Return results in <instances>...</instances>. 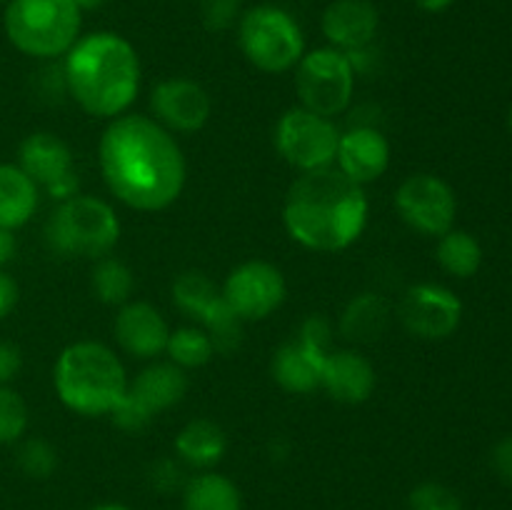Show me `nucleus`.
Here are the masks:
<instances>
[{
  "instance_id": "9b49d317",
  "label": "nucleus",
  "mask_w": 512,
  "mask_h": 510,
  "mask_svg": "<svg viewBox=\"0 0 512 510\" xmlns=\"http://www.w3.org/2000/svg\"><path fill=\"white\" fill-rule=\"evenodd\" d=\"M223 298L240 320H265L283 305L288 285L283 273L265 260H248L230 270L223 283Z\"/></svg>"
},
{
  "instance_id": "f3484780",
  "label": "nucleus",
  "mask_w": 512,
  "mask_h": 510,
  "mask_svg": "<svg viewBox=\"0 0 512 510\" xmlns=\"http://www.w3.org/2000/svg\"><path fill=\"white\" fill-rule=\"evenodd\" d=\"M375 383V368L365 355L355 350H330L325 358L320 388L338 403H365L373 395Z\"/></svg>"
},
{
  "instance_id": "4468645a",
  "label": "nucleus",
  "mask_w": 512,
  "mask_h": 510,
  "mask_svg": "<svg viewBox=\"0 0 512 510\" xmlns=\"http://www.w3.org/2000/svg\"><path fill=\"white\" fill-rule=\"evenodd\" d=\"M378 25V8L370 0H333L320 20L330 48L343 50V53L370 48L378 35Z\"/></svg>"
},
{
  "instance_id": "c03bdc74",
  "label": "nucleus",
  "mask_w": 512,
  "mask_h": 510,
  "mask_svg": "<svg viewBox=\"0 0 512 510\" xmlns=\"http://www.w3.org/2000/svg\"><path fill=\"white\" fill-rule=\"evenodd\" d=\"M510 128H512V110H510Z\"/></svg>"
},
{
  "instance_id": "c756f323",
  "label": "nucleus",
  "mask_w": 512,
  "mask_h": 510,
  "mask_svg": "<svg viewBox=\"0 0 512 510\" xmlns=\"http://www.w3.org/2000/svg\"><path fill=\"white\" fill-rule=\"evenodd\" d=\"M28 428V405L8 385H0V445L18 443Z\"/></svg>"
},
{
  "instance_id": "4c0bfd02",
  "label": "nucleus",
  "mask_w": 512,
  "mask_h": 510,
  "mask_svg": "<svg viewBox=\"0 0 512 510\" xmlns=\"http://www.w3.org/2000/svg\"><path fill=\"white\" fill-rule=\"evenodd\" d=\"M18 298H20L18 283H15L13 275H8L3 268H0V320L8 318V315L13 313L15 305H18Z\"/></svg>"
},
{
  "instance_id": "20e7f679",
  "label": "nucleus",
  "mask_w": 512,
  "mask_h": 510,
  "mask_svg": "<svg viewBox=\"0 0 512 510\" xmlns=\"http://www.w3.org/2000/svg\"><path fill=\"white\" fill-rule=\"evenodd\" d=\"M53 385L60 403L85 418L110 415L128 390V378L118 355L95 340L70 343L58 355Z\"/></svg>"
},
{
  "instance_id": "ddd939ff",
  "label": "nucleus",
  "mask_w": 512,
  "mask_h": 510,
  "mask_svg": "<svg viewBox=\"0 0 512 510\" xmlns=\"http://www.w3.org/2000/svg\"><path fill=\"white\" fill-rule=\"evenodd\" d=\"M155 120L170 133H198L213 113L208 90L190 78L160 80L150 93Z\"/></svg>"
},
{
  "instance_id": "1a4fd4ad",
  "label": "nucleus",
  "mask_w": 512,
  "mask_h": 510,
  "mask_svg": "<svg viewBox=\"0 0 512 510\" xmlns=\"http://www.w3.org/2000/svg\"><path fill=\"white\" fill-rule=\"evenodd\" d=\"M273 140L280 158L305 173V170L328 168L335 163L340 130L330 118L300 105L280 115Z\"/></svg>"
},
{
  "instance_id": "a878e982",
  "label": "nucleus",
  "mask_w": 512,
  "mask_h": 510,
  "mask_svg": "<svg viewBox=\"0 0 512 510\" xmlns=\"http://www.w3.org/2000/svg\"><path fill=\"white\" fill-rule=\"evenodd\" d=\"M90 283H93L95 298L105 305H125L135 288L133 270H130L123 260L108 258V255L95 260Z\"/></svg>"
},
{
  "instance_id": "cd10ccee",
  "label": "nucleus",
  "mask_w": 512,
  "mask_h": 510,
  "mask_svg": "<svg viewBox=\"0 0 512 510\" xmlns=\"http://www.w3.org/2000/svg\"><path fill=\"white\" fill-rule=\"evenodd\" d=\"M165 353L170 355V363L178 368H200L213 360L215 345L203 328H178L170 330Z\"/></svg>"
},
{
  "instance_id": "39448f33",
  "label": "nucleus",
  "mask_w": 512,
  "mask_h": 510,
  "mask_svg": "<svg viewBox=\"0 0 512 510\" xmlns=\"http://www.w3.org/2000/svg\"><path fill=\"white\" fill-rule=\"evenodd\" d=\"M83 10L75 0H8L3 28L10 45L38 60H55L80 38Z\"/></svg>"
},
{
  "instance_id": "2f4dec72",
  "label": "nucleus",
  "mask_w": 512,
  "mask_h": 510,
  "mask_svg": "<svg viewBox=\"0 0 512 510\" xmlns=\"http://www.w3.org/2000/svg\"><path fill=\"white\" fill-rule=\"evenodd\" d=\"M408 510H463L458 493L443 483H420L408 495Z\"/></svg>"
},
{
  "instance_id": "bb28decb",
  "label": "nucleus",
  "mask_w": 512,
  "mask_h": 510,
  "mask_svg": "<svg viewBox=\"0 0 512 510\" xmlns=\"http://www.w3.org/2000/svg\"><path fill=\"white\" fill-rule=\"evenodd\" d=\"M198 320L203 323V330L210 335V340H213L215 353H233L240 340H243V320L235 315V310L230 308L223 293L210 303V308Z\"/></svg>"
},
{
  "instance_id": "393cba45",
  "label": "nucleus",
  "mask_w": 512,
  "mask_h": 510,
  "mask_svg": "<svg viewBox=\"0 0 512 510\" xmlns=\"http://www.w3.org/2000/svg\"><path fill=\"white\" fill-rule=\"evenodd\" d=\"M438 263L455 278H470L478 273L480 263H483V248L465 230H448L445 235H440Z\"/></svg>"
},
{
  "instance_id": "c85d7f7f",
  "label": "nucleus",
  "mask_w": 512,
  "mask_h": 510,
  "mask_svg": "<svg viewBox=\"0 0 512 510\" xmlns=\"http://www.w3.org/2000/svg\"><path fill=\"white\" fill-rule=\"evenodd\" d=\"M220 295V290L215 288L213 280L208 275L198 273V270H188V273H180L178 280L173 283V300L183 313L200 318L205 310L210 308L215 298Z\"/></svg>"
},
{
  "instance_id": "f8f14e48",
  "label": "nucleus",
  "mask_w": 512,
  "mask_h": 510,
  "mask_svg": "<svg viewBox=\"0 0 512 510\" xmlns=\"http://www.w3.org/2000/svg\"><path fill=\"white\" fill-rule=\"evenodd\" d=\"M463 303L443 285L420 283L405 293L400 303V320L405 330L423 340H443L458 330Z\"/></svg>"
},
{
  "instance_id": "a18cd8bd",
  "label": "nucleus",
  "mask_w": 512,
  "mask_h": 510,
  "mask_svg": "<svg viewBox=\"0 0 512 510\" xmlns=\"http://www.w3.org/2000/svg\"><path fill=\"white\" fill-rule=\"evenodd\" d=\"M3 3H8V0H0V5H3Z\"/></svg>"
},
{
  "instance_id": "f03ea898",
  "label": "nucleus",
  "mask_w": 512,
  "mask_h": 510,
  "mask_svg": "<svg viewBox=\"0 0 512 510\" xmlns=\"http://www.w3.org/2000/svg\"><path fill=\"white\" fill-rule=\"evenodd\" d=\"M368 210L363 185L328 165L305 170L293 180L285 195L283 223L290 238L303 248L338 253L363 235Z\"/></svg>"
},
{
  "instance_id": "4be33fe9",
  "label": "nucleus",
  "mask_w": 512,
  "mask_h": 510,
  "mask_svg": "<svg viewBox=\"0 0 512 510\" xmlns=\"http://www.w3.org/2000/svg\"><path fill=\"white\" fill-rule=\"evenodd\" d=\"M38 190L18 165L0 163V228H23L38 208Z\"/></svg>"
},
{
  "instance_id": "473e14b6",
  "label": "nucleus",
  "mask_w": 512,
  "mask_h": 510,
  "mask_svg": "<svg viewBox=\"0 0 512 510\" xmlns=\"http://www.w3.org/2000/svg\"><path fill=\"white\" fill-rule=\"evenodd\" d=\"M110 418H113V423L118 425L120 430H125V433H140V430H145L153 423V415H150L128 390H125L123 398L118 400V405L110 410Z\"/></svg>"
},
{
  "instance_id": "412c9836",
  "label": "nucleus",
  "mask_w": 512,
  "mask_h": 510,
  "mask_svg": "<svg viewBox=\"0 0 512 510\" xmlns=\"http://www.w3.org/2000/svg\"><path fill=\"white\" fill-rule=\"evenodd\" d=\"M228 450V435L218 423L208 418L190 420L175 438V453L185 465L208 470L223 460Z\"/></svg>"
},
{
  "instance_id": "5701e85b",
  "label": "nucleus",
  "mask_w": 512,
  "mask_h": 510,
  "mask_svg": "<svg viewBox=\"0 0 512 510\" xmlns=\"http://www.w3.org/2000/svg\"><path fill=\"white\" fill-rule=\"evenodd\" d=\"M183 510H243V495L230 478L205 470L185 483Z\"/></svg>"
},
{
  "instance_id": "a19ab883",
  "label": "nucleus",
  "mask_w": 512,
  "mask_h": 510,
  "mask_svg": "<svg viewBox=\"0 0 512 510\" xmlns=\"http://www.w3.org/2000/svg\"><path fill=\"white\" fill-rule=\"evenodd\" d=\"M423 13H445L455 0H413Z\"/></svg>"
},
{
  "instance_id": "f257e3e1",
  "label": "nucleus",
  "mask_w": 512,
  "mask_h": 510,
  "mask_svg": "<svg viewBox=\"0 0 512 510\" xmlns=\"http://www.w3.org/2000/svg\"><path fill=\"white\" fill-rule=\"evenodd\" d=\"M100 173L110 193L140 213L165 210L185 188V155L155 118L123 113L110 120L98 145Z\"/></svg>"
},
{
  "instance_id": "79ce46f5",
  "label": "nucleus",
  "mask_w": 512,
  "mask_h": 510,
  "mask_svg": "<svg viewBox=\"0 0 512 510\" xmlns=\"http://www.w3.org/2000/svg\"><path fill=\"white\" fill-rule=\"evenodd\" d=\"M75 3H78V8L85 13V10L100 8V5H103V0H75Z\"/></svg>"
},
{
  "instance_id": "c9c22d12",
  "label": "nucleus",
  "mask_w": 512,
  "mask_h": 510,
  "mask_svg": "<svg viewBox=\"0 0 512 510\" xmlns=\"http://www.w3.org/2000/svg\"><path fill=\"white\" fill-rule=\"evenodd\" d=\"M23 368V355L18 345L0 340V385H8Z\"/></svg>"
},
{
  "instance_id": "b1692460",
  "label": "nucleus",
  "mask_w": 512,
  "mask_h": 510,
  "mask_svg": "<svg viewBox=\"0 0 512 510\" xmlns=\"http://www.w3.org/2000/svg\"><path fill=\"white\" fill-rule=\"evenodd\" d=\"M390 320L388 300L375 293H363L345 308L340 330L350 340H375L385 333Z\"/></svg>"
},
{
  "instance_id": "dca6fc26",
  "label": "nucleus",
  "mask_w": 512,
  "mask_h": 510,
  "mask_svg": "<svg viewBox=\"0 0 512 510\" xmlns=\"http://www.w3.org/2000/svg\"><path fill=\"white\" fill-rule=\"evenodd\" d=\"M390 165V143L375 128H353L340 133L335 168L348 175L358 185L378 180Z\"/></svg>"
},
{
  "instance_id": "a211bd4d",
  "label": "nucleus",
  "mask_w": 512,
  "mask_h": 510,
  "mask_svg": "<svg viewBox=\"0 0 512 510\" xmlns=\"http://www.w3.org/2000/svg\"><path fill=\"white\" fill-rule=\"evenodd\" d=\"M18 168L48 193L60 180L75 173L73 153L55 133H30L18 148Z\"/></svg>"
},
{
  "instance_id": "7ed1b4c3",
  "label": "nucleus",
  "mask_w": 512,
  "mask_h": 510,
  "mask_svg": "<svg viewBox=\"0 0 512 510\" xmlns=\"http://www.w3.org/2000/svg\"><path fill=\"white\" fill-rule=\"evenodd\" d=\"M65 90L88 115L118 118L140 90V58L118 33H90L75 40L63 60Z\"/></svg>"
},
{
  "instance_id": "423d86ee",
  "label": "nucleus",
  "mask_w": 512,
  "mask_h": 510,
  "mask_svg": "<svg viewBox=\"0 0 512 510\" xmlns=\"http://www.w3.org/2000/svg\"><path fill=\"white\" fill-rule=\"evenodd\" d=\"M120 220L105 200L73 195L55 208L45 225V240L60 258L100 260L118 245Z\"/></svg>"
},
{
  "instance_id": "aec40b11",
  "label": "nucleus",
  "mask_w": 512,
  "mask_h": 510,
  "mask_svg": "<svg viewBox=\"0 0 512 510\" xmlns=\"http://www.w3.org/2000/svg\"><path fill=\"white\" fill-rule=\"evenodd\" d=\"M185 390H188V378H185L183 368L175 363H153L128 383V393L148 410L150 415H158L163 410L173 408L183 400Z\"/></svg>"
},
{
  "instance_id": "72a5a7b5",
  "label": "nucleus",
  "mask_w": 512,
  "mask_h": 510,
  "mask_svg": "<svg viewBox=\"0 0 512 510\" xmlns=\"http://www.w3.org/2000/svg\"><path fill=\"white\" fill-rule=\"evenodd\" d=\"M240 5L243 0H200V18L208 30H228L235 20H240Z\"/></svg>"
},
{
  "instance_id": "6ab92c4d",
  "label": "nucleus",
  "mask_w": 512,
  "mask_h": 510,
  "mask_svg": "<svg viewBox=\"0 0 512 510\" xmlns=\"http://www.w3.org/2000/svg\"><path fill=\"white\" fill-rule=\"evenodd\" d=\"M325 358H328L325 350H318L305 343V340L295 338L275 350L270 373H273L275 383L288 390V393L308 395L315 388H320Z\"/></svg>"
},
{
  "instance_id": "9d476101",
  "label": "nucleus",
  "mask_w": 512,
  "mask_h": 510,
  "mask_svg": "<svg viewBox=\"0 0 512 510\" xmlns=\"http://www.w3.org/2000/svg\"><path fill=\"white\" fill-rule=\"evenodd\" d=\"M395 210L413 230L423 235H445L453 230L458 200L443 178L415 173L400 183L395 193Z\"/></svg>"
},
{
  "instance_id": "58836bf2",
  "label": "nucleus",
  "mask_w": 512,
  "mask_h": 510,
  "mask_svg": "<svg viewBox=\"0 0 512 510\" xmlns=\"http://www.w3.org/2000/svg\"><path fill=\"white\" fill-rule=\"evenodd\" d=\"M493 468L505 483L512 485V435L500 440L493 448Z\"/></svg>"
},
{
  "instance_id": "2eb2a0df",
  "label": "nucleus",
  "mask_w": 512,
  "mask_h": 510,
  "mask_svg": "<svg viewBox=\"0 0 512 510\" xmlns=\"http://www.w3.org/2000/svg\"><path fill=\"white\" fill-rule=\"evenodd\" d=\"M113 330L120 348L133 358L143 360L165 353L170 338V328L160 310L143 300H135V303L128 300L125 305H120Z\"/></svg>"
},
{
  "instance_id": "f704fd0d",
  "label": "nucleus",
  "mask_w": 512,
  "mask_h": 510,
  "mask_svg": "<svg viewBox=\"0 0 512 510\" xmlns=\"http://www.w3.org/2000/svg\"><path fill=\"white\" fill-rule=\"evenodd\" d=\"M330 335H333V330H330L328 320H325L323 315H310L303 323V328H300L298 338L305 340L308 345H313V348L330 353Z\"/></svg>"
},
{
  "instance_id": "e433bc0d",
  "label": "nucleus",
  "mask_w": 512,
  "mask_h": 510,
  "mask_svg": "<svg viewBox=\"0 0 512 510\" xmlns=\"http://www.w3.org/2000/svg\"><path fill=\"white\" fill-rule=\"evenodd\" d=\"M180 483H183V473H180V468L173 463V460H160V463H155V468H153L155 488L170 493V490L178 488Z\"/></svg>"
},
{
  "instance_id": "6e6552de",
  "label": "nucleus",
  "mask_w": 512,
  "mask_h": 510,
  "mask_svg": "<svg viewBox=\"0 0 512 510\" xmlns=\"http://www.w3.org/2000/svg\"><path fill=\"white\" fill-rule=\"evenodd\" d=\"M295 90L300 105L333 118L350 105L355 90V68L343 50L315 48L295 65Z\"/></svg>"
},
{
  "instance_id": "37998d69",
  "label": "nucleus",
  "mask_w": 512,
  "mask_h": 510,
  "mask_svg": "<svg viewBox=\"0 0 512 510\" xmlns=\"http://www.w3.org/2000/svg\"><path fill=\"white\" fill-rule=\"evenodd\" d=\"M90 510H130V508H125V505L120 503H103V505H95V508Z\"/></svg>"
},
{
  "instance_id": "ea45409f",
  "label": "nucleus",
  "mask_w": 512,
  "mask_h": 510,
  "mask_svg": "<svg viewBox=\"0 0 512 510\" xmlns=\"http://www.w3.org/2000/svg\"><path fill=\"white\" fill-rule=\"evenodd\" d=\"M15 250H18V243H15L13 230L0 228V268H5L15 258Z\"/></svg>"
},
{
  "instance_id": "7c9ffc66",
  "label": "nucleus",
  "mask_w": 512,
  "mask_h": 510,
  "mask_svg": "<svg viewBox=\"0 0 512 510\" xmlns=\"http://www.w3.org/2000/svg\"><path fill=\"white\" fill-rule=\"evenodd\" d=\"M18 468L23 470L28 478H50L58 468V453H55L53 445L43 438H28L25 443H20L18 455Z\"/></svg>"
},
{
  "instance_id": "0eeeda50",
  "label": "nucleus",
  "mask_w": 512,
  "mask_h": 510,
  "mask_svg": "<svg viewBox=\"0 0 512 510\" xmlns=\"http://www.w3.org/2000/svg\"><path fill=\"white\" fill-rule=\"evenodd\" d=\"M238 45L248 63L263 73H288L305 55V35L298 20L270 3L240 15Z\"/></svg>"
}]
</instances>
